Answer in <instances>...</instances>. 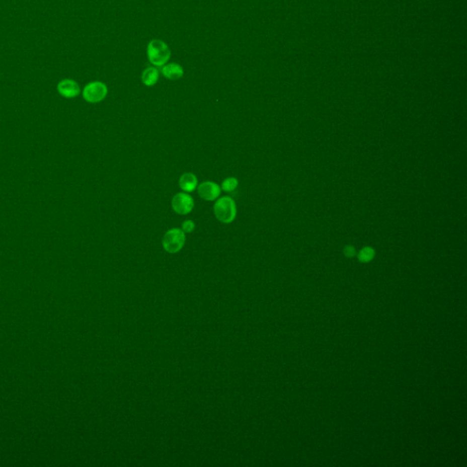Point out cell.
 <instances>
[{
  "instance_id": "obj_1",
  "label": "cell",
  "mask_w": 467,
  "mask_h": 467,
  "mask_svg": "<svg viewBox=\"0 0 467 467\" xmlns=\"http://www.w3.org/2000/svg\"><path fill=\"white\" fill-rule=\"evenodd\" d=\"M147 56L152 65L161 67L167 63L171 57L168 45L160 39H153L147 46Z\"/></svg>"
},
{
  "instance_id": "obj_2",
  "label": "cell",
  "mask_w": 467,
  "mask_h": 467,
  "mask_svg": "<svg viewBox=\"0 0 467 467\" xmlns=\"http://www.w3.org/2000/svg\"><path fill=\"white\" fill-rule=\"evenodd\" d=\"M214 214L221 223H232L237 216L236 202L230 196L221 197L214 204Z\"/></svg>"
},
{
  "instance_id": "obj_3",
  "label": "cell",
  "mask_w": 467,
  "mask_h": 467,
  "mask_svg": "<svg viewBox=\"0 0 467 467\" xmlns=\"http://www.w3.org/2000/svg\"><path fill=\"white\" fill-rule=\"evenodd\" d=\"M185 244V233L179 228L168 230L163 239V247L166 252L178 253Z\"/></svg>"
},
{
  "instance_id": "obj_4",
  "label": "cell",
  "mask_w": 467,
  "mask_h": 467,
  "mask_svg": "<svg viewBox=\"0 0 467 467\" xmlns=\"http://www.w3.org/2000/svg\"><path fill=\"white\" fill-rule=\"evenodd\" d=\"M107 86L101 82H94L88 84L83 90V98L91 103L102 102L107 96Z\"/></svg>"
},
{
  "instance_id": "obj_5",
  "label": "cell",
  "mask_w": 467,
  "mask_h": 467,
  "mask_svg": "<svg viewBox=\"0 0 467 467\" xmlns=\"http://www.w3.org/2000/svg\"><path fill=\"white\" fill-rule=\"evenodd\" d=\"M195 202L191 195L185 193H178L172 200V207L178 214H187L192 212Z\"/></svg>"
},
{
  "instance_id": "obj_6",
  "label": "cell",
  "mask_w": 467,
  "mask_h": 467,
  "mask_svg": "<svg viewBox=\"0 0 467 467\" xmlns=\"http://www.w3.org/2000/svg\"><path fill=\"white\" fill-rule=\"evenodd\" d=\"M198 195L205 201H214L221 194V187L214 182H204L197 187Z\"/></svg>"
},
{
  "instance_id": "obj_7",
  "label": "cell",
  "mask_w": 467,
  "mask_h": 467,
  "mask_svg": "<svg viewBox=\"0 0 467 467\" xmlns=\"http://www.w3.org/2000/svg\"><path fill=\"white\" fill-rule=\"evenodd\" d=\"M58 92L66 98H74L80 94L78 84L71 80H65L58 84Z\"/></svg>"
},
{
  "instance_id": "obj_8",
  "label": "cell",
  "mask_w": 467,
  "mask_h": 467,
  "mask_svg": "<svg viewBox=\"0 0 467 467\" xmlns=\"http://www.w3.org/2000/svg\"><path fill=\"white\" fill-rule=\"evenodd\" d=\"M161 72L170 81H177L184 76V68L179 64H166L161 68Z\"/></svg>"
},
{
  "instance_id": "obj_9",
  "label": "cell",
  "mask_w": 467,
  "mask_h": 467,
  "mask_svg": "<svg viewBox=\"0 0 467 467\" xmlns=\"http://www.w3.org/2000/svg\"><path fill=\"white\" fill-rule=\"evenodd\" d=\"M197 184H198L197 178L192 173H185L181 176L179 179L181 189L184 190L186 193H192L196 188Z\"/></svg>"
},
{
  "instance_id": "obj_10",
  "label": "cell",
  "mask_w": 467,
  "mask_h": 467,
  "mask_svg": "<svg viewBox=\"0 0 467 467\" xmlns=\"http://www.w3.org/2000/svg\"><path fill=\"white\" fill-rule=\"evenodd\" d=\"M158 79H159V71L154 67L145 68L141 74V82L148 87L155 85L156 83L158 82Z\"/></svg>"
},
{
  "instance_id": "obj_11",
  "label": "cell",
  "mask_w": 467,
  "mask_h": 467,
  "mask_svg": "<svg viewBox=\"0 0 467 467\" xmlns=\"http://www.w3.org/2000/svg\"><path fill=\"white\" fill-rule=\"evenodd\" d=\"M239 185V181L237 178L235 177H228L226 179H224L221 185V189L224 191V192H233V190L236 189Z\"/></svg>"
},
{
  "instance_id": "obj_12",
  "label": "cell",
  "mask_w": 467,
  "mask_h": 467,
  "mask_svg": "<svg viewBox=\"0 0 467 467\" xmlns=\"http://www.w3.org/2000/svg\"><path fill=\"white\" fill-rule=\"evenodd\" d=\"M373 256H374V251L371 248H363L360 251L359 258H360V261H362V262H368V261H370V259H372Z\"/></svg>"
},
{
  "instance_id": "obj_13",
  "label": "cell",
  "mask_w": 467,
  "mask_h": 467,
  "mask_svg": "<svg viewBox=\"0 0 467 467\" xmlns=\"http://www.w3.org/2000/svg\"><path fill=\"white\" fill-rule=\"evenodd\" d=\"M195 223L192 220H185V222L182 224V230L185 233H191L195 229Z\"/></svg>"
},
{
  "instance_id": "obj_14",
  "label": "cell",
  "mask_w": 467,
  "mask_h": 467,
  "mask_svg": "<svg viewBox=\"0 0 467 467\" xmlns=\"http://www.w3.org/2000/svg\"><path fill=\"white\" fill-rule=\"evenodd\" d=\"M344 253H345L347 257H350V258H351V257L354 256L355 250H354V248H352V247H348V248H346Z\"/></svg>"
}]
</instances>
